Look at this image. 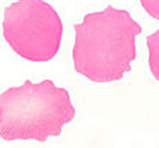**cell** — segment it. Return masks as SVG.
Listing matches in <instances>:
<instances>
[{
	"mask_svg": "<svg viewBox=\"0 0 159 148\" xmlns=\"http://www.w3.org/2000/svg\"><path fill=\"white\" fill-rule=\"evenodd\" d=\"M147 46L149 50V69L152 76L159 81V30L147 36Z\"/></svg>",
	"mask_w": 159,
	"mask_h": 148,
	"instance_id": "4",
	"label": "cell"
},
{
	"mask_svg": "<svg viewBox=\"0 0 159 148\" xmlns=\"http://www.w3.org/2000/svg\"><path fill=\"white\" fill-rule=\"evenodd\" d=\"M75 72L95 82L121 80L135 60V36L143 28L129 11L107 6L74 25Z\"/></svg>",
	"mask_w": 159,
	"mask_h": 148,
	"instance_id": "1",
	"label": "cell"
},
{
	"mask_svg": "<svg viewBox=\"0 0 159 148\" xmlns=\"http://www.w3.org/2000/svg\"><path fill=\"white\" fill-rule=\"evenodd\" d=\"M75 116L70 94L52 80L34 84L30 80L0 94V137L6 141L45 143L61 134Z\"/></svg>",
	"mask_w": 159,
	"mask_h": 148,
	"instance_id": "2",
	"label": "cell"
},
{
	"mask_svg": "<svg viewBox=\"0 0 159 148\" xmlns=\"http://www.w3.org/2000/svg\"><path fill=\"white\" fill-rule=\"evenodd\" d=\"M63 22L45 0H18L4 10L3 36L18 56L30 62H49L57 55Z\"/></svg>",
	"mask_w": 159,
	"mask_h": 148,
	"instance_id": "3",
	"label": "cell"
},
{
	"mask_svg": "<svg viewBox=\"0 0 159 148\" xmlns=\"http://www.w3.org/2000/svg\"><path fill=\"white\" fill-rule=\"evenodd\" d=\"M144 10L152 17V18L159 21V0H140Z\"/></svg>",
	"mask_w": 159,
	"mask_h": 148,
	"instance_id": "5",
	"label": "cell"
}]
</instances>
